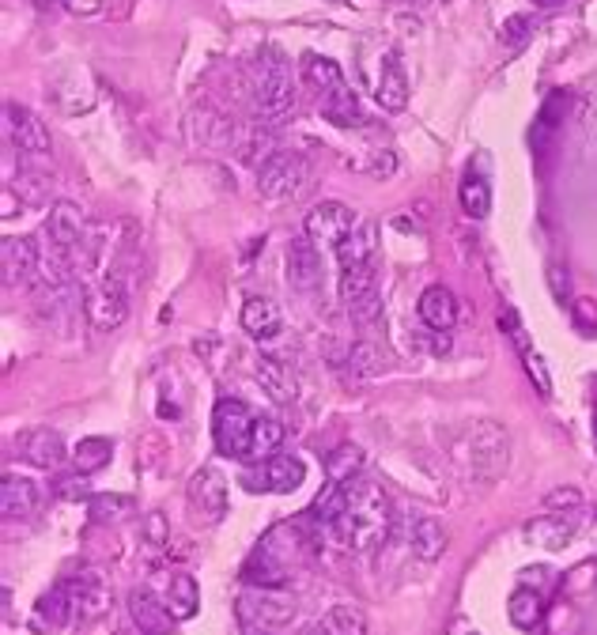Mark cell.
Instances as JSON below:
<instances>
[{
    "mask_svg": "<svg viewBox=\"0 0 597 635\" xmlns=\"http://www.w3.org/2000/svg\"><path fill=\"white\" fill-rule=\"evenodd\" d=\"M318 632L322 635H367V613L344 601V605H333L322 620H318Z\"/></svg>",
    "mask_w": 597,
    "mask_h": 635,
    "instance_id": "1f68e13d",
    "label": "cell"
},
{
    "mask_svg": "<svg viewBox=\"0 0 597 635\" xmlns=\"http://www.w3.org/2000/svg\"><path fill=\"white\" fill-rule=\"evenodd\" d=\"M307 477V469L303 462L295 458V454H273V458H265V462L257 465L254 477H246L250 488H265V492H280V496H291L299 484Z\"/></svg>",
    "mask_w": 597,
    "mask_h": 635,
    "instance_id": "2e32d148",
    "label": "cell"
},
{
    "mask_svg": "<svg viewBox=\"0 0 597 635\" xmlns=\"http://www.w3.org/2000/svg\"><path fill=\"white\" fill-rule=\"evenodd\" d=\"M579 503H582V492L567 484V488H552V492H548V496H545V511H548V515H560V511H575Z\"/></svg>",
    "mask_w": 597,
    "mask_h": 635,
    "instance_id": "f6af8a7d",
    "label": "cell"
},
{
    "mask_svg": "<svg viewBox=\"0 0 597 635\" xmlns=\"http://www.w3.org/2000/svg\"><path fill=\"white\" fill-rule=\"evenodd\" d=\"M163 601H167V609H171L174 620H193L197 617V609H201V590H197V579L186 575V571L171 575Z\"/></svg>",
    "mask_w": 597,
    "mask_h": 635,
    "instance_id": "4316f807",
    "label": "cell"
},
{
    "mask_svg": "<svg viewBox=\"0 0 597 635\" xmlns=\"http://www.w3.org/2000/svg\"><path fill=\"white\" fill-rule=\"evenodd\" d=\"M529 31H533V19L511 16L507 23H503V31H499V35H503V46H514V50H518V46L529 38Z\"/></svg>",
    "mask_w": 597,
    "mask_h": 635,
    "instance_id": "7dc6e473",
    "label": "cell"
},
{
    "mask_svg": "<svg viewBox=\"0 0 597 635\" xmlns=\"http://www.w3.org/2000/svg\"><path fill=\"white\" fill-rule=\"evenodd\" d=\"M239 318H242V329H246L250 337H257V341H273L276 333L284 329V310H280V303L269 299V295L246 299Z\"/></svg>",
    "mask_w": 597,
    "mask_h": 635,
    "instance_id": "7402d4cb",
    "label": "cell"
},
{
    "mask_svg": "<svg viewBox=\"0 0 597 635\" xmlns=\"http://www.w3.org/2000/svg\"><path fill=\"white\" fill-rule=\"evenodd\" d=\"M375 99L386 114H401V110L409 106V72H405V61H401V53L397 50H390L386 57H382Z\"/></svg>",
    "mask_w": 597,
    "mask_h": 635,
    "instance_id": "ac0fdd59",
    "label": "cell"
},
{
    "mask_svg": "<svg viewBox=\"0 0 597 635\" xmlns=\"http://www.w3.org/2000/svg\"><path fill=\"white\" fill-rule=\"evenodd\" d=\"M129 613H133V624L140 628V635H163L167 624L174 620L167 601L155 598L148 586H137V590L129 594Z\"/></svg>",
    "mask_w": 597,
    "mask_h": 635,
    "instance_id": "d4e9b609",
    "label": "cell"
},
{
    "mask_svg": "<svg viewBox=\"0 0 597 635\" xmlns=\"http://www.w3.org/2000/svg\"><path fill=\"white\" fill-rule=\"evenodd\" d=\"M189 129L197 133V140H205V144H231L235 140V125L216 114L212 106H201V110H193L189 114Z\"/></svg>",
    "mask_w": 597,
    "mask_h": 635,
    "instance_id": "d6a6232c",
    "label": "cell"
},
{
    "mask_svg": "<svg viewBox=\"0 0 597 635\" xmlns=\"http://www.w3.org/2000/svg\"><path fill=\"white\" fill-rule=\"evenodd\" d=\"M461 197V212L469 216V220H484L488 212H492V186L480 178V174H469L458 189Z\"/></svg>",
    "mask_w": 597,
    "mask_h": 635,
    "instance_id": "74e56055",
    "label": "cell"
},
{
    "mask_svg": "<svg viewBox=\"0 0 597 635\" xmlns=\"http://www.w3.org/2000/svg\"><path fill=\"white\" fill-rule=\"evenodd\" d=\"M42 507V488L31 477H19V473H4L0 481V511L8 522L16 518H31Z\"/></svg>",
    "mask_w": 597,
    "mask_h": 635,
    "instance_id": "ffe728a7",
    "label": "cell"
},
{
    "mask_svg": "<svg viewBox=\"0 0 597 635\" xmlns=\"http://www.w3.org/2000/svg\"><path fill=\"white\" fill-rule=\"evenodd\" d=\"M329 4H348V0H329Z\"/></svg>",
    "mask_w": 597,
    "mask_h": 635,
    "instance_id": "be15d7a7",
    "label": "cell"
},
{
    "mask_svg": "<svg viewBox=\"0 0 597 635\" xmlns=\"http://www.w3.org/2000/svg\"><path fill=\"white\" fill-rule=\"evenodd\" d=\"M53 496L57 499H80V496H87V473H69V477H57L53 481Z\"/></svg>",
    "mask_w": 597,
    "mask_h": 635,
    "instance_id": "bcb514c9",
    "label": "cell"
},
{
    "mask_svg": "<svg viewBox=\"0 0 597 635\" xmlns=\"http://www.w3.org/2000/svg\"><path fill=\"white\" fill-rule=\"evenodd\" d=\"M526 541L529 545H537V549L560 552L575 541V526H571V518H563V515L533 518V522L526 526Z\"/></svg>",
    "mask_w": 597,
    "mask_h": 635,
    "instance_id": "484cf974",
    "label": "cell"
},
{
    "mask_svg": "<svg viewBox=\"0 0 597 635\" xmlns=\"http://www.w3.org/2000/svg\"><path fill=\"white\" fill-rule=\"evenodd\" d=\"M533 4H567V0H533Z\"/></svg>",
    "mask_w": 597,
    "mask_h": 635,
    "instance_id": "94428289",
    "label": "cell"
},
{
    "mask_svg": "<svg viewBox=\"0 0 597 635\" xmlns=\"http://www.w3.org/2000/svg\"><path fill=\"white\" fill-rule=\"evenodd\" d=\"M359 220L352 216V208L341 205V201H322L307 212V224H303V235H307L318 250H337L348 231L356 227Z\"/></svg>",
    "mask_w": 597,
    "mask_h": 635,
    "instance_id": "30bf717a",
    "label": "cell"
},
{
    "mask_svg": "<svg viewBox=\"0 0 597 635\" xmlns=\"http://www.w3.org/2000/svg\"><path fill=\"white\" fill-rule=\"evenodd\" d=\"M507 617L514 620V628H522V632H533L541 617H545V598L537 594V590H526V586H518L511 598H507Z\"/></svg>",
    "mask_w": 597,
    "mask_h": 635,
    "instance_id": "4dcf8cb0",
    "label": "cell"
},
{
    "mask_svg": "<svg viewBox=\"0 0 597 635\" xmlns=\"http://www.w3.org/2000/svg\"><path fill=\"white\" fill-rule=\"evenodd\" d=\"M322 118L333 121V125H341V129H352V125H359L363 121V106H359L356 91L348 84H341L337 91H329V95H322Z\"/></svg>",
    "mask_w": 597,
    "mask_h": 635,
    "instance_id": "83f0119b",
    "label": "cell"
},
{
    "mask_svg": "<svg viewBox=\"0 0 597 635\" xmlns=\"http://www.w3.org/2000/svg\"><path fill=\"white\" fill-rule=\"evenodd\" d=\"M522 360H526V371H529V375H533V382H537V390H541V394H552V378H548L545 360H541L537 352H526Z\"/></svg>",
    "mask_w": 597,
    "mask_h": 635,
    "instance_id": "c3c4849f",
    "label": "cell"
},
{
    "mask_svg": "<svg viewBox=\"0 0 597 635\" xmlns=\"http://www.w3.org/2000/svg\"><path fill=\"white\" fill-rule=\"evenodd\" d=\"M231 152L242 167H265L276 155V133L273 125H261V121H250V125H239L235 129V140H231Z\"/></svg>",
    "mask_w": 597,
    "mask_h": 635,
    "instance_id": "d6986e66",
    "label": "cell"
},
{
    "mask_svg": "<svg viewBox=\"0 0 597 635\" xmlns=\"http://www.w3.org/2000/svg\"><path fill=\"white\" fill-rule=\"evenodd\" d=\"M344 367H348L356 378H375L390 367V356L382 352V344L378 341L363 337V341L348 344V360H344Z\"/></svg>",
    "mask_w": 597,
    "mask_h": 635,
    "instance_id": "f1b7e54d",
    "label": "cell"
},
{
    "mask_svg": "<svg viewBox=\"0 0 597 635\" xmlns=\"http://www.w3.org/2000/svg\"><path fill=\"white\" fill-rule=\"evenodd\" d=\"M35 617L42 620V628H65V624H72V620H76V613H72V601H69V594H65V586L57 583L53 590H46V594L35 601Z\"/></svg>",
    "mask_w": 597,
    "mask_h": 635,
    "instance_id": "836d02e7",
    "label": "cell"
},
{
    "mask_svg": "<svg viewBox=\"0 0 597 635\" xmlns=\"http://www.w3.org/2000/svg\"><path fill=\"white\" fill-rule=\"evenodd\" d=\"M416 341H424L431 356H450L454 352V341H450V333H443V329H427L424 337H416Z\"/></svg>",
    "mask_w": 597,
    "mask_h": 635,
    "instance_id": "681fc988",
    "label": "cell"
},
{
    "mask_svg": "<svg viewBox=\"0 0 597 635\" xmlns=\"http://www.w3.org/2000/svg\"><path fill=\"white\" fill-rule=\"evenodd\" d=\"M371 174H375V178H393V174H397V155L393 152L375 155V159H371Z\"/></svg>",
    "mask_w": 597,
    "mask_h": 635,
    "instance_id": "816d5d0a",
    "label": "cell"
},
{
    "mask_svg": "<svg viewBox=\"0 0 597 635\" xmlns=\"http://www.w3.org/2000/svg\"><path fill=\"white\" fill-rule=\"evenodd\" d=\"M405 537H409V549L416 552V560H424V564H435L446 552V526L431 515H416L412 511Z\"/></svg>",
    "mask_w": 597,
    "mask_h": 635,
    "instance_id": "603a6c76",
    "label": "cell"
},
{
    "mask_svg": "<svg viewBox=\"0 0 597 635\" xmlns=\"http://www.w3.org/2000/svg\"><path fill=\"white\" fill-rule=\"evenodd\" d=\"M378 258V224L375 220H359L348 239L337 246V261L341 269H371Z\"/></svg>",
    "mask_w": 597,
    "mask_h": 635,
    "instance_id": "44dd1931",
    "label": "cell"
},
{
    "mask_svg": "<svg viewBox=\"0 0 597 635\" xmlns=\"http://www.w3.org/2000/svg\"><path fill=\"white\" fill-rule=\"evenodd\" d=\"M19 458L35 469H57L65 462V439L53 428H27L16 435Z\"/></svg>",
    "mask_w": 597,
    "mask_h": 635,
    "instance_id": "e0dca14e",
    "label": "cell"
},
{
    "mask_svg": "<svg viewBox=\"0 0 597 635\" xmlns=\"http://www.w3.org/2000/svg\"><path fill=\"white\" fill-rule=\"evenodd\" d=\"M38 8H50V4H57V0H35Z\"/></svg>",
    "mask_w": 597,
    "mask_h": 635,
    "instance_id": "6125c7cd",
    "label": "cell"
},
{
    "mask_svg": "<svg viewBox=\"0 0 597 635\" xmlns=\"http://www.w3.org/2000/svg\"><path fill=\"white\" fill-rule=\"evenodd\" d=\"M450 635H480V632H473V628H454Z\"/></svg>",
    "mask_w": 597,
    "mask_h": 635,
    "instance_id": "91938a15",
    "label": "cell"
},
{
    "mask_svg": "<svg viewBox=\"0 0 597 635\" xmlns=\"http://www.w3.org/2000/svg\"><path fill=\"white\" fill-rule=\"evenodd\" d=\"M416 314H420V322H424L427 329L450 333L454 322H458V299H454V292L443 288V284H431V288H424V295H420Z\"/></svg>",
    "mask_w": 597,
    "mask_h": 635,
    "instance_id": "cb8c5ba5",
    "label": "cell"
},
{
    "mask_svg": "<svg viewBox=\"0 0 597 635\" xmlns=\"http://www.w3.org/2000/svg\"><path fill=\"white\" fill-rule=\"evenodd\" d=\"M280 447H284V424L280 420H269V416H261V420H254V443H250V458H273V454H280Z\"/></svg>",
    "mask_w": 597,
    "mask_h": 635,
    "instance_id": "60d3db41",
    "label": "cell"
},
{
    "mask_svg": "<svg viewBox=\"0 0 597 635\" xmlns=\"http://www.w3.org/2000/svg\"><path fill=\"white\" fill-rule=\"evenodd\" d=\"M307 182V159L299 152H276L265 167H257V193L265 201H291Z\"/></svg>",
    "mask_w": 597,
    "mask_h": 635,
    "instance_id": "ba28073f",
    "label": "cell"
},
{
    "mask_svg": "<svg viewBox=\"0 0 597 635\" xmlns=\"http://www.w3.org/2000/svg\"><path fill=\"white\" fill-rule=\"evenodd\" d=\"M375 265L371 269H341V303L344 307H352L359 299H367V295H375Z\"/></svg>",
    "mask_w": 597,
    "mask_h": 635,
    "instance_id": "b9f144b4",
    "label": "cell"
},
{
    "mask_svg": "<svg viewBox=\"0 0 597 635\" xmlns=\"http://www.w3.org/2000/svg\"><path fill=\"white\" fill-rule=\"evenodd\" d=\"M325 469H329V481L352 484L356 477H363V473H359V469H363V450H359L356 443H341V447L325 458Z\"/></svg>",
    "mask_w": 597,
    "mask_h": 635,
    "instance_id": "ab89813d",
    "label": "cell"
},
{
    "mask_svg": "<svg viewBox=\"0 0 597 635\" xmlns=\"http://www.w3.org/2000/svg\"><path fill=\"white\" fill-rule=\"evenodd\" d=\"M84 314L95 333H114L129 318V276L121 269H110L99 288L84 295Z\"/></svg>",
    "mask_w": 597,
    "mask_h": 635,
    "instance_id": "8992f818",
    "label": "cell"
},
{
    "mask_svg": "<svg viewBox=\"0 0 597 635\" xmlns=\"http://www.w3.org/2000/svg\"><path fill=\"white\" fill-rule=\"evenodd\" d=\"M242 628H261V632H284L295 620V598L288 590H269V586H246L235 601Z\"/></svg>",
    "mask_w": 597,
    "mask_h": 635,
    "instance_id": "5b68a950",
    "label": "cell"
},
{
    "mask_svg": "<svg viewBox=\"0 0 597 635\" xmlns=\"http://www.w3.org/2000/svg\"><path fill=\"white\" fill-rule=\"evenodd\" d=\"M242 635H273V632H261V628H242Z\"/></svg>",
    "mask_w": 597,
    "mask_h": 635,
    "instance_id": "680465c9",
    "label": "cell"
},
{
    "mask_svg": "<svg viewBox=\"0 0 597 635\" xmlns=\"http://www.w3.org/2000/svg\"><path fill=\"white\" fill-rule=\"evenodd\" d=\"M450 458H454V469L458 477L469 488H488L495 484L503 473H507V462H511V439H507V428L495 424V420H473L465 424L454 447H450Z\"/></svg>",
    "mask_w": 597,
    "mask_h": 635,
    "instance_id": "7a4b0ae2",
    "label": "cell"
},
{
    "mask_svg": "<svg viewBox=\"0 0 597 635\" xmlns=\"http://www.w3.org/2000/svg\"><path fill=\"white\" fill-rule=\"evenodd\" d=\"M189 515L205 526H216L227 515V477L212 465H201L186 484Z\"/></svg>",
    "mask_w": 597,
    "mask_h": 635,
    "instance_id": "9c48e42d",
    "label": "cell"
},
{
    "mask_svg": "<svg viewBox=\"0 0 597 635\" xmlns=\"http://www.w3.org/2000/svg\"><path fill=\"white\" fill-rule=\"evenodd\" d=\"M0 197H4V220H12V216H16V189L4 186V193H0Z\"/></svg>",
    "mask_w": 597,
    "mask_h": 635,
    "instance_id": "9f6ffc18",
    "label": "cell"
},
{
    "mask_svg": "<svg viewBox=\"0 0 597 635\" xmlns=\"http://www.w3.org/2000/svg\"><path fill=\"white\" fill-rule=\"evenodd\" d=\"M69 4V12L76 16H91V12H99V0H65Z\"/></svg>",
    "mask_w": 597,
    "mask_h": 635,
    "instance_id": "db71d44e",
    "label": "cell"
},
{
    "mask_svg": "<svg viewBox=\"0 0 597 635\" xmlns=\"http://www.w3.org/2000/svg\"><path fill=\"white\" fill-rule=\"evenodd\" d=\"M499 333L507 337V341L526 356V352H533V341H529V333H526V326H522V318H518V310L514 307H503L499 310Z\"/></svg>",
    "mask_w": 597,
    "mask_h": 635,
    "instance_id": "ee69618b",
    "label": "cell"
},
{
    "mask_svg": "<svg viewBox=\"0 0 597 635\" xmlns=\"http://www.w3.org/2000/svg\"><path fill=\"white\" fill-rule=\"evenodd\" d=\"M303 72H307L310 87L318 91V95H329V91H337L344 84V72L337 61H329V57H318V53H307L303 57Z\"/></svg>",
    "mask_w": 597,
    "mask_h": 635,
    "instance_id": "8d00e7d4",
    "label": "cell"
},
{
    "mask_svg": "<svg viewBox=\"0 0 597 635\" xmlns=\"http://www.w3.org/2000/svg\"><path fill=\"white\" fill-rule=\"evenodd\" d=\"M212 439L223 458H250L254 443V416L235 397H220L212 409Z\"/></svg>",
    "mask_w": 597,
    "mask_h": 635,
    "instance_id": "52a82bcc",
    "label": "cell"
},
{
    "mask_svg": "<svg viewBox=\"0 0 597 635\" xmlns=\"http://www.w3.org/2000/svg\"><path fill=\"white\" fill-rule=\"evenodd\" d=\"M337 530L344 549L356 552H375L390 541L393 530V503L390 496L367 477H356L348 484V503H344V515L329 526Z\"/></svg>",
    "mask_w": 597,
    "mask_h": 635,
    "instance_id": "6da1fadb",
    "label": "cell"
},
{
    "mask_svg": "<svg viewBox=\"0 0 597 635\" xmlns=\"http://www.w3.org/2000/svg\"><path fill=\"white\" fill-rule=\"evenodd\" d=\"M4 137L12 140L16 148H23V152L50 155V129H46V121L38 118L35 110H27V106H19V103L4 106Z\"/></svg>",
    "mask_w": 597,
    "mask_h": 635,
    "instance_id": "7c38bea8",
    "label": "cell"
},
{
    "mask_svg": "<svg viewBox=\"0 0 597 635\" xmlns=\"http://www.w3.org/2000/svg\"><path fill=\"white\" fill-rule=\"evenodd\" d=\"M307 552V530H299V522H280L257 541L250 560L242 567V583L246 586H269L284 590L291 583L295 560Z\"/></svg>",
    "mask_w": 597,
    "mask_h": 635,
    "instance_id": "3957f363",
    "label": "cell"
},
{
    "mask_svg": "<svg viewBox=\"0 0 597 635\" xmlns=\"http://www.w3.org/2000/svg\"><path fill=\"white\" fill-rule=\"evenodd\" d=\"M250 80H254V106L265 125L284 121L295 110L291 65L276 46H261V53H257L254 65H250Z\"/></svg>",
    "mask_w": 597,
    "mask_h": 635,
    "instance_id": "277c9868",
    "label": "cell"
},
{
    "mask_svg": "<svg viewBox=\"0 0 597 635\" xmlns=\"http://www.w3.org/2000/svg\"><path fill=\"white\" fill-rule=\"evenodd\" d=\"M344 503H348V484L329 481V484L322 488V492L314 496V503H310L307 515H310V518H318L322 526H333V522H337V518L344 515Z\"/></svg>",
    "mask_w": 597,
    "mask_h": 635,
    "instance_id": "d590c367",
    "label": "cell"
},
{
    "mask_svg": "<svg viewBox=\"0 0 597 635\" xmlns=\"http://www.w3.org/2000/svg\"><path fill=\"white\" fill-rule=\"evenodd\" d=\"M91 235V227H87V216L80 205H72V201H57L50 208V220H46V242H50L53 250H61V254H69L76 258V250L87 242Z\"/></svg>",
    "mask_w": 597,
    "mask_h": 635,
    "instance_id": "8fae6325",
    "label": "cell"
},
{
    "mask_svg": "<svg viewBox=\"0 0 597 635\" xmlns=\"http://www.w3.org/2000/svg\"><path fill=\"white\" fill-rule=\"evenodd\" d=\"M87 511H91V522H125V518L137 515V499L133 496H91L87 499Z\"/></svg>",
    "mask_w": 597,
    "mask_h": 635,
    "instance_id": "f35d334b",
    "label": "cell"
},
{
    "mask_svg": "<svg viewBox=\"0 0 597 635\" xmlns=\"http://www.w3.org/2000/svg\"><path fill=\"white\" fill-rule=\"evenodd\" d=\"M382 295H367V299H359V303H352L348 307V318H352V326L363 329V333H375L378 326H382Z\"/></svg>",
    "mask_w": 597,
    "mask_h": 635,
    "instance_id": "7bdbcfd3",
    "label": "cell"
},
{
    "mask_svg": "<svg viewBox=\"0 0 597 635\" xmlns=\"http://www.w3.org/2000/svg\"><path fill=\"white\" fill-rule=\"evenodd\" d=\"M257 386L273 397V401H280V405L295 401V394H299V386H295V378H291L288 367L269 360V356H265V360H257Z\"/></svg>",
    "mask_w": 597,
    "mask_h": 635,
    "instance_id": "f546056e",
    "label": "cell"
},
{
    "mask_svg": "<svg viewBox=\"0 0 597 635\" xmlns=\"http://www.w3.org/2000/svg\"><path fill=\"white\" fill-rule=\"evenodd\" d=\"M548 276H552V284H556L552 292L560 295V299H567V273L560 276V265H552V269H548Z\"/></svg>",
    "mask_w": 597,
    "mask_h": 635,
    "instance_id": "11a10c76",
    "label": "cell"
},
{
    "mask_svg": "<svg viewBox=\"0 0 597 635\" xmlns=\"http://www.w3.org/2000/svg\"><path fill=\"white\" fill-rule=\"evenodd\" d=\"M4 620L12 624V586H4Z\"/></svg>",
    "mask_w": 597,
    "mask_h": 635,
    "instance_id": "6f0895ef",
    "label": "cell"
},
{
    "mask_svg": "<svg viewBox=\"0 0 597 635\" xmlns=\"http://www.w3.org/2000/svg\"><path fill=\"white\" fill-rule=\"evenodd\" d=\"M284 276H288V284L295 292H318V284H322V250L307 239V235H299V239L288 242V254H284Z\"/></svg>",
    "mask_w": 597,
    "mask_h": 635,
    "instance_id": "4fadbf2b",
    "label": "cell"
},
{
    "mask_svg": "<svg viewBox=\"0 0 597 635\" xmlns=\"http://www.w3.org/2000/svg\"><path fill=\"white\" fill-rule=\"evenodd\" d=\"M65 594L72 601V613L76 620H91L99 617L106 605H110V590H106V579L95 571V567H80L72 579H65Z\"/></svg>",
    "mask_w": 597,
    "mask_h": 635,
    "instance_id": "9a60e30c",
    "label": "cell"
},
{
    "mask_svg": "<svg viewBox=\"0 0 597 635\" xmlns=\"http://www.w3.org/2000/svg\"><path fill=\"white\" fill-rule=\"evenodd\" d=\"M167 537V522H163V515H148V541H163Z\"/></svg>",
    "mask_w": 597,
    "mask_h": 635,
    "instance_id": "f5cc1de1",
    "label": "cell"
},
{
    "mask_svg": "<svg viewBox=\"0 0 597 635\" xmlns=\"http://www.w3.org/2000/svg\"><path fill=\"white\" fill-rule=\"evenodd\" d=\"M0 269H4V288L8 292H16V288H27L31 280H35L38 265H42V254H38L35 239H27V235H8L4 246H0Z\"/></svg>",
    "mask_w": 597,
    "mask_h": 635,
    "instance_id": "5bb4252c",
    "label": "cell"
},
{
    "mask_svg": "<svg viewBox=\"0 0 597 635\" xmlns=\"http://www.w3.org/2000/svg\"><path fill=\"white\" fill-rule=\"evenodd\" d=\"M114 458V439H106V435H91V439H80L76 450H72V465L80 469V473H99L103 465H110Z\"/></svg>",
    "mask_w": 597,
    "mask_h": 635,
    "instance_id": "e575fe53",
    "label": "cell"
},
{
    "mask_svg": "<svg viewBox=\"0 0 597 635\" xmlns=\"http://www.w3.org/2000/svg\"><path fill=\"white\" fill-rule=\"evenodd\" d=\"M575 326L582 333H594L597 329V303L594 299H575Z\"/></svg>",
    "mask_w": 597,
    "mask_h": 635,
    "instance_id": "f907efd6",
    "label": "cell"
}]
</instances>
